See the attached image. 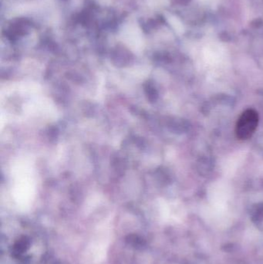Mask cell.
<instances>
[{
	"instance_id": "1",
	"label": "cell",
	"mask_w": 263,
	"mask_h": 264,
	"mask_svg": "<svg viewBox=\"0 0 263 264\" xmlns=\"http://www.w3.org/2000/svg\"><path fill=\"white\" fill-rule=\"evenodd\" d=\"M258 112L254 109H247L241 114L235 126L236 137L242 141L249 139L255 133L258 125Z\"/></svg>"
}]
</instances>
